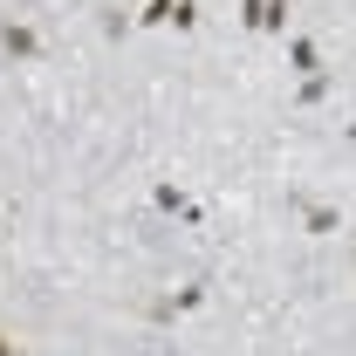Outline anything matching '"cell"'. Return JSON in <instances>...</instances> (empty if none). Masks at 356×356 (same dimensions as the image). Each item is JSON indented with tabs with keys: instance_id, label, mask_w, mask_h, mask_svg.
<instances>
[{
	"instance_id": "cell-11",
	"label": "cell",
	"mask_w": 356,
	"mask_h": 356,
	"mask_svg": "<svg viewBox=\"0 0 356 356\" xmlns=\"http://www.w3.org/2000/svg\"><path fill=\"white\" fill-rule=\"evenodd\" d=\"M343 137H350V151H356V117H350V124H343Z\"/></svg>"
},
{
	"instance_id": "cell-6",
	"label": "cell",
	"mask_w": 356,
	"mask_h": 356,
	"mask_svg": "<svg viewBox=\"0 0 356 356\" xmlns=\"http://www.w3.org/2000/svg\"><path fill=\"white\" fill-rule=\"evenodd\" d=\"M172 7H178V0H144L137 21H144V28H172Z\"/></svg>"
},
{
	"instance_id": "cell-8",
	"label": "cell",
	"mask_w": 356,
	"mask_h": 356,
	"mask_svg": "<svg viewBox=\"0 0 356 356\" xmlns=\"http://www.w3.org/2000/svg\"><path fill=\"white\" fill-rule=\"evenodd\" d=\"M158 206H165V213H185V220H192V199H185L178 185H158Z\"/></svg>"
},
{
	"instance_id": "cell-10",
	"label": "cell",
	"mask_w": 356,
	"mask_h": 356,
	"mask_svg": "<svg viewBox=\"0 0 356 356\" xmlns=\"http://www.w3.org/2000/svg\"><path fill=\"white\" fill-rule=\"evenodd\" d=\"M0 356H21V343H14V336H7V329H0Z\"/></svg>"
},
{
	"instance_id": "cell-1",
	"label": "cell",
	"mask_w": 356,
	"mask_h": 356,
	"mask_svg": "<svg viewBox=\"0 0 356 356\" xmlns=\"http://www.w3.org/2000/svg\"><path fill=\"white\" fill-rule=\"evenodd\" d=\"M199 302H206V281H185V288H178L172 302H158V309H151V315H158V322H178V315H192V309H199Z\"/></svg>"
},
{
	"instance_id": "cell-5",
	"label": "cell",
	"mask_w": 356,
	"mask_h": 356,
	"mask_svg": "<svg viewBox=\"0 0 356 356\" xmlns=\"http://www.w3.org/2000/svg\"><path fill=\"white\" fill-rule=\"evenodd\" d=\"M329 96V76H302V89H295V110H309V103H322Z\"/></svg>"
},
{
	"instance_id": "cell-4",
	"label": "cell",
	"mask_w": 356,
	"mask_h": 356,
	"mask_svg": "<svg viewBox=\"0 0 356 356\" xmlns=\"http://www.w3.org/2000/svg\"><path fill=\"white\" fill-rule=\"evenodd\" d=\"M302 226H309V233H336V226H343V206H309Z\"/></svg>"
},
{
	"instance_id": "cell-9",
	"label": "cell",
	"mask_w": 356,
	"mask_h": 356,
	"mask_svg": "<svg viewBox=\"0 0 356 356\" xmlns=\"http://www.w3.org/2000/svg\"><path fill=\"white\" fill-rule=\"evenodd\" d=\"M240 21H247L254 35H267V0H240Z\"/></svg>"
},
{
	"instance_id": "cell-3",
	"label": "cell",
	"mask_w": 356,
	"mask_h": 356,
	"mask_svg": "<svg viewBox=\"0 0 356 356\" xmlns=\"http://www.w3.org/2000/svg\"><path fill=\"white\" fill-rule=\"evenodd\" d=\"M0 48H7V55H21V62H28V55H42V35H35V28H21V21H14V28H7V35H0Z\"/></svg>"
},
{
	"instance_id": "cell-7",
	"label": "cell",
	"mask_w": 356,
	"mask_h": 356,
	"mask_svg": "<svg viewBox=\"0 0 356 356\" xmlns=\"http://www.w3.org/2000/svg\"><path fill=\"white\" fill-rule=\"evenodd\" d=\"M172 28H178V35H192V28H199V0H178V7H172Z\"/></svg>"
},
{
	"instance_id": "cell-2",
	"label": "cell",
	"mask_w": 356,
	"mask_h": 356,
	"mask_svg": "<svg viewBox=\"0 0 356 356\" xmlns=\"http://www.w3.org/2000/svg\"><path fill=\"white\" fill-rule=\"evenodd\" d=\"M288 69H295V76H322V48H315L309 35H295V42H288Z\"/></svg>"
}]
</instances>
